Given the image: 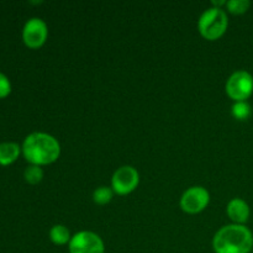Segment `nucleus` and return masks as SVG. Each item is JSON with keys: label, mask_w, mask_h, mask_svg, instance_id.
I'll return each instance as SVG.
<instances>
[{"label": "nucleus", "mask_w": 253, "mask_h": 253, "mask_svg": "<svg viewBox=\"0 0 253 253\" xmlns=\"http://www.w3.org/2000/svg\"><path fill=\"white\" fill-rule=\"evenodd\" d=\"M25 160L34 166H47L54 163L61 156L58 140L46 132H32L25 137L21 145Z\"/></svg>", "instance_id": "f257e3e1"}, {"label": "nucleus", "mask_w": 253, "mask_h": 253, "mask_svg": "<svg viewBox=\"0 0 253 253\" xmlns=\"http://www.w3.org/2000/svg\"><path fill=\"white\" fill-rule=\"evenodd\" d=\"M215 253H250L253 250V235L245 225H226L212 239Z\"/></svg>", "instance_id": "f03ea898"}, {"label": "nucleus", "mask_w": 253, "mask_h": 253, "mask_svg": "<svg viewBox=\"0 0 253 253\" xmlns=\"http://www.w3.org/2000/svg\"><path fill=\"white\" fill-rule=\"evenodd\" d=\"M229 26V17L224 9L209 7L205 10L198 21V30L200 35L208 41H216L221 39Z\"/></svg>", "instance_id": "7ed1b4c3"}, {"label": "nucleus", "mask_w": 253, "mask_h": 253, "mask_svg": "<svg viewBox=\"0 0 253 253\" xmlns=\"http://www.w3.org/2000/svg\"><path fill=\"white\" fill-rule=\"evenodd\" d=\"M225 90L235 103L247 101L253 94V76L247 71L234 72L227 79Z\"/></svg>", "instance_id": "20e7f679"}, {"label": "nucleus", "mask_w": 253, "mask_h": 253, "mask_svg": "<svg viewBox=\"0 0 253 253\" xmlns=\"http://www.w3.org/2000/svg\"><path fill=\"white\" fill-rule=\"evenodd\" d=\"M68 250L69 253H105L103 240L93 231H79L73 235Z\"/></svg>", "instance_id": "39448f33"}, {"label": "nucleus", "mask_w": 253, "mask_h": 253, "mask_svg": "<svg viewBox=\"0 0 253 253\" xmlns=\"http://www.w3.org/2000/svg\"><path fill=\"white\" fill-rule=\"evenodd\" d=\"M140 183V174L132 166H123L114 172L111 178V189L118 195L132 193Z\"/></svg>", "instance_id": "423d86ee"}, {"label": "nucleus", "mask_w": 253, "mask_h": 253, "mask_svg": "<svg viewBox=\"0 0 253 253\" xmlns=\"http://www.w3.org/2000/svg\"><path fill=\"white\" fill-rule=\"evenodd\" d=\"M48 37L47 24L40 17L27 20L22 29V41L29 48L37 49L43 46Z\"/></svg>", "instance_id": "0eeeda50"}, {"label": "nucleus", "mask_w": 253, "mask_h": 253, "mask_svg": "<svg viewBox=\"0 0 253 253\" xmlns=\"http://www.w3.org/2000/svg\"><path fill=\"white\" fill-rule=\"evenodd\" d=\"M210 202V194L205 188L192 187L183 193L180 198V208L187 214H199L207 209Z\"/></svg>", "instance_id": "6e6552de"}, {"label": "nucleus", "mask_w": 253, "mask_h": 253, "mask_svg": "<svg viewBox=\"0 0 253 253\" xmlns=\"http://www.w3.org/2000/svg\"><path fill=\"white\" fill-rule=\"evenodd\" d=\"M226 212L227 216L230 217V220L234 224L244 225L249 220L251 210H250L249 204L244 199H241V198H234L227 204Z\"/></svg>", "instance_id": "1a4fd4ad"}, {"label": "nucleus", "mask_w": 253, "mask_h": 253, "mask_svg": "<svg viewBox=\"0 0 253 253\" xmlns=\"http://www.w3.org/2000/svg\"><path fill=\"white\" fill-rule=\"evenodd\" d=\"M22 153L21 146L16 142L5 141L0 143V166L6 167L16 162L17 158Z\"/></svg>", "instance_id": "9d476101"}, {"label": "nucleus", "mask_w": 253, "mask_h": 253, "mask_svg": "<svg viewBox=\"0 0 253 253\" xmlns=\"http://www.w3.org/2000/svg\"><path fill=\"white\" fill-rule=\"evenodd\" d=\"M71 239V232H69V230L67 229V226H64V225H53V226L51 227V230H49V240L52 241V244L57 245V246L68 245Z\"/></svg>", "instance_id": "9b49d317"}, {"label": "nucleus", "mask_w": 253, "mask_h": 253, "mask_svg": "<svg viewBox=\"0 0 253 253\" xmlns=\"http://www.w3.org/2000/svg\"><path fill=\"white\" fill-rule=\"evenodd\" d=\"M231 114L236 120L245 121L251 116L252 108L247 101H236L231 108Z\"/></svg>", "instance_id": "f8f14e48"}, {"label": "nucleus", "mask_w": 253, "mask_h": 253, "mask_svg": "<svg viewBox=\"0 0 253 253\" xmlns=\"http://www.w3.org/2000/svg\"><path fill=\"white\" fill-rule=\"evenodd\" d=\"M24 178L29 184H39L42 179H43V169L40 166L30 165L24 170Z\"/></svg>", "instance_id": "ddd939ff"}, {"label": "nucleus", "mask_w": 253, "mask_h": 253, "mask_svg": "<svg viewBox=\"0 0 253 253\" xmlns=\"http://www.w3.org/2000/svg\"><path fill=\"white\" fill-rule=\"evenodd\" d=\"M114 197V190L109 187H99L94 190L93 200L98 205H106L111 202Z\"/></svg>", "instance_id": "4468645a"}, {"label": "nucleus", "mask_w": 253, "mask_h": 253, "mask_svg": "<svg viewBox=\"0 0 253 253\" xmlns=\"http://www.w3.org/2000/svg\"><path fill=\"white\" fill-rule=\"evenodd\" d=\"M250 6H251L250 0H229V1H226L227 10L234 15L245 14L250 9Z\"/></svg>", "instance_id": "2eb2a0df"}, {"label": "nucleus", "mask_w": 253, "mask_h": 253, "mask_svg": "<svg viewBox=\"0 0 253 253\" xmlns=\"http://www.w3.org/2000/svg\"><path fill=\"white\" fill-rule=\"evenodd\" d=\"M11 93V82L5 76L4 73L0 72V99H5Z\"/></svg>", "instance_id": "dca6fc26"}, {"label": "nucleus", "mask_w": 253, "mask_h": 253, "mask_svg": "<svg viewBox=\"0 0 253 253\" xmlns=\"http://www.w3.org/2000/svg\"><path fill=\"white\" fill-rule=\"evenodd\" d=\"M252 252H253V250H252Z\"/></svg>", "instance_id": "f3484780"}]
</instances>
